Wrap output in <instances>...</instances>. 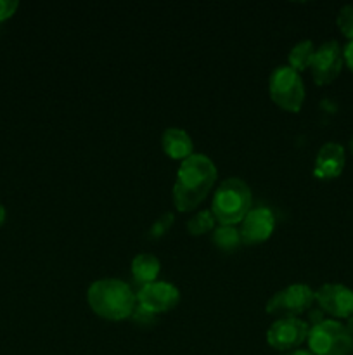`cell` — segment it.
<instances>
[{
  "mask_svg": "<svg viewBox=\"0 0 353 355\" xmlns=\"http://www.w3.org/2000/svg\"><path fill=\"white\" fill-rule=\"evenodd\" d=\"M217 175V166L208 156L192 155L183 159L173 186V205L176 210H196L215 186Z\"/></svg>",
  "mask_w": 353,
  "mask_h": 355,
  "instance_id": "1",
  "label": "cell"
},
{
  "mask_svg": "<svg viewBox=\"0 0 353 355\" xmlns=\"http://www.w3.org/2000/svg\"><path fill=\"white\" fill-rule=\"evenodd\" d=\"M87 302L99 318L106 321H123L134 314L137 293L120 279H99L90 284Z\"/></svg>",
  "mask_w": 353,
  "mask_h": 355,
  "instance_id": "2",
  "label": "cell"
},
{
  "mask_svg": "<svg viewBox=\"0 0 353 355\" xmlns=\"http://www.w3.org/2000/svg\"><path fill=\"white\" fill-rule=\"evenodd\" d=\"M251 189L244 180L232 177L224 180L215 191L211 214L221 225L241 224L242 218L251 210Z\"/></svg>",
  "mask_w": 353,
  "mask_h": 355,
  "instance_id": "3",
  "label": "cell"
},
{
  "mask_svg": "<svg viewBox=\"0 0 353 355\" xmlns=\"http://www.w3.org/2000/svg\"><path fill=\"white\" fill-rule=\"evenodd\" d=\"M307 342L314 355H350L353 352V336L336 319H325L310 326Z\"/></svg>",
  "mask_w": 353,
  "mask_h": 355,
  "instance_id": "4",
  "label": "cell"
},
{
  "mask_svg": "<svg viewBox=\"0 0 353 355\" xmlns=\"http://www.w3.org/2000/svg\"><path fill=\"white\" fill-rule=\"evenodd\" d=\"M270 99L284 111L298 113L305 101V85L301 75L291 66H279L269 80Z\"/></svg>",
  "mask_w": 353,
  "mask_h": 355,
  "instance_id": "5",
  "label": "cell"
},
{
  "mask_svg": "<svg viewBox=\"0 0 353 355\" xmlns=\"http://www.w3.org/2000/svg\"><path fill=\"white\" fill-rule=\"evenodd\" d=\"M315 304V291L308 284H291L266 302V312L279 318H298Z\"/></svg>",
  "mask_w": 353,
  "mask_h": 355,
  "instance_id": "6",
  "label": "cell"
},
{
  "mask_svg": "<svg viewBox=\"0 0 353 355\" xmlns=\"http://www.w3.org/2000/svg\"><path fill=\"white\" fill-rule=\"evenodd\" d=\"M308 331L310 326L300 318H279L266 331V343L280 352H291L307 342Z\"/></svg>",
  "mask_w": 353,
  "mask_h": 355,
  "instance_id": "7",
  "label": "cell"
},
{
  "mask_svg": "<svg viewBox=\"0 0 353 355\" xmlns=\"http://www.w3.org/2000/svg\"><path fill=\"white\" fill-rule=\"evenodd\" d=\"M345 58H343L341 45L336 40H327L315 49L314 61H311L310 69L317 85H329L334 82L341 73Z\"/></svg>",
  "mask_w": 353,
  "mask_h": 355,
  "instance_id": "8",
  "label": "cell"
},
{
  "mask_svg": "<svg viewBox=\"0 0 353 355\" xmlns=\"http://www.w3.org/2000/svg\"><path fill=\"white\" fill-rule=\"evenodd\" d=\"M315 304L331 318L348 319L353 315V290L345 284H324L315 291Z\"/></svg>",
  "mask_w": 353,
  "mask_h": 355,
  "instance_id": "9",
  "label": "cell"
},
{
  "mask_svg": "<svg viewBox=\"0 0 353 355\" xmlns=\"http://www.w3.org/2000/svg\"><path fill=\"white\" fill-rule=\"evenodd\" d=\"M180 300L179 288L165 281H154L137 291V305L149 314L158 315L176 307Z\"/></svg>",
  "mask_w": 353,
  "mask_h": 355,
  "instance_id": "10",
  "label": "cell"
},
{
  "mask_svg": "<svg viewBox=\"0 0 353 355\" xmlns=\"http://www.w3.org/2000/svg\"><path fill=\"white\" fill-rule=\"evenodd\" d=\"M275 229V215L270 208H251L239 224V234L244 245H260L272 236Z\"/></svg>",
  "mask_w": 353,
  "mask_h": 355,
  "instance_id": "11",
  "label": "cell"
},
{
  "mask_svg": "<svg viewBox=\"0 0 353 355\" xmlns=\"http://www.w3.org/2000/svg\"><path fill=\"white\" fill-rule=\"evenodd\" d=\"M346 163L345 148L338 142H325L315 158L314 175L317 179H336L343 173Z\"/></svg>",
  "mask_w": 353,
  "mask_h": 355,
  "instance_id": "12",
  "label": "cell"
},
{
  "mask_svg": "<svg viewBox=\"0 0 353 355\" xmlns=\"http://www.w3.org/2000/svg\"><path fill=\"white\" fill-rule=\"evenodd\" d=\"M161 146L166 156L172 159H187L194 155V144L190 135L182 128H166L161 135Z\"/></svg>",
  "mask_w": 353,
  "mask_h": 355,
  "instance_id": "13",
  "label": "cell"
},
{
  "mask_svg": "<svg viewBox=\"0 0 353 355\" xmlns=\"http://www.w3.org/2000/svg\"><path fill=\"white\" fill-rule=\"evenodd\" d=\"M159 272H161V263L151 253H141L132 260V276L135 283L141 284V288L158 281Z\"/></svg>",
  "mask_w": 353,
  "mask_h": 355,
  "instance_id": "14",
  "label": "cell"
},
{
  "mask_svg": "<svg viewBox=\"0 0 353 355\" xmlns=\"http://www.w3.org/2000/svg\"><path fill=\"white\" fill-rule=\"evenodd\" d=\"M211 243L221 252H234L242 245V239L235 225L218 224V227H215L211 232Z\"/></svg>",
  "mask_w": 353,
  "mask_h": 355,
  "instance_id": "15",
  "label": "cell"
},
{
  "mask_svg": "<svg viewBox=\"0 0 353 355\" xmlns=\"http://www.w3.org/2000/svg\"><path fill=\"white\" fill-rule=\"evenodd\" d=\"M315 55V45L311 40H301L291 49L289 52V66L294 71L301 73L310 68Z\"/></svg>",
  "mask_w": 353,
  "mask_h": 355,
  "instance_id": "16",
  "label": "cell"
},
{
  "mask_svg": "<svg viewBox=\"0 0 353 355\" xmlns=\"http://www.w3.org/2000/svg\"><path fill=\"white\" fill-rule=\"evenodd\" d=\"M215 224H217V218L213 217L211 210H203L197 211L189 222H187V232L190 236H203L206 232H213Z\"/></svg>",
  "mask_w": 353,
  "mask_h": 355,
  "instance_id": "17",
  "label": "cell"
},
{
  "mask_svg": "<svg viewBox=\"0 0 353 355\" xmlns=\"http://www.w3.org/2000/svg\"><path fill=\"white\" fill-rule=\"evenodd\" d=\"M338 23L339 31L348 38V42L353 40V6H343L338 14Z\"/></svg>",
  "mask_w": 353,
  "mask_h": 355,
  "instance_id": "18",
  "label": "cell"
},
{
  "mask_svg": "<svg viewBox=\"0 0 353 355\" xmlns=\"http://www.w3.org/2000/svg\"><path fill=\"white\" fill-rule=\"evenodd\" d=\"M172 222H173V215L172 214H165L163 217H159L158 220L154 222V225H152V229H151L152 238H161V236L165 234V232L168 231L170 227H172Z\"/></svg>",
  "mask_w": 353,
  "mask_h": 355,
  "instance_id": "19",
  "label": "cell"
},
{
  "mask_svg": "<svg viewBox=\"0 0 353 355\" xmlns=\"http://www.w3.org/2000/svg\"><path fill=\"white\" fill-rule=\"evenodd\" d=\"M17 7H19V2H16V0H0V23L12 17Z\"/></svg>",
  "mask_w": 353,
  "mask_h": 355,
  "instance_id": "20",
  "label": "cell"
},
{
  "mask_svg": "<svg viewBox=\"0 0 353 355\" xmlns=\"http://www.w3.org/2000/svg\"><path fill=\"white\" fill-rule=\"evenodd\" d=\"M154 318H156V315L149 314L147 311H144V309L138 307V305L135 307L134 314H132V319H134L135 322H144V324H149V322H152V321H154Z\"/></svg>",
  "mask_w": 353,
  "mask_h": 355,
  "instance_id": "21",
  "label": "cell"
},
{
  "mask_svg": "<svg viewBox=\"0 0 353 355\" xmlns=\"http://www.w3.org/2000/svg\"><path fill=\"white\" fill-rule=\"evenodd\" d=\"M343 58H345V64L353 73V40L345 45V49H343Z\"/></svg>",
  "mask_w": 353,
  "mask_h": 355,
  "instance_id": "22",
  "label": "cell"
},
{
  "mask_svg": "<svg viewBox=\"0 0 353 355\" xmlns=\"http://www.w3.org/2000/svg\"><path fill=\"white\" fill-rule=\"evenodd\" d=\"M282 355H314V354H311L310 350L296 349V350H291V352H286V354H282Z\"/></svg>",
  "mask_w": 353,
  "mask_h": 355,
  "instance_id": "23",
  "label": "cell"
},
{
  "mask_svg": "<svg viewBox=\"0 0 353 355\" xmlns=\"http://www.w3.org/2000/svg\"><path fill=\"white\" fill-rule=\"evenodd\" d=\"M346 329H348V331H350V335H352L353 336V315H352V318H348V319H346Z\"/></svg>",
  "mask_w": 353,
  "mask_h": 355,
  "instance_id": "24",
  "label": "cell"
},
{
  "mask_svg": "<svg viewBox=\"0 0 353 355\" xmlns=\"http://www.w3.org/2000/svg\"><path fill=\"white\" fill-rule=\"evenodd\" d=\"M6 217H7V214H6V208H3L2 205H0V227H2V225H3V222H6Z\"/></svg>",
  "mask_w": 353,
  "mask_h": 355,
  "instance_id": "25",
  "label": "cell"
},
{
  "mask_svg": "<svg viewBox=\"0 0 353 355\" xmlns=\"http://www.w3.org/2000/svg\"><path fill=\"white\" fill-rule=\"evenodd\" d=\"M350 151H352V155H353V137H352V141H350Z\"/></svg>",
  "mask_w": 353,
  "mask_h": 355,
  "instance_id": "26",
  "label": "cell"
}]
</instances>
